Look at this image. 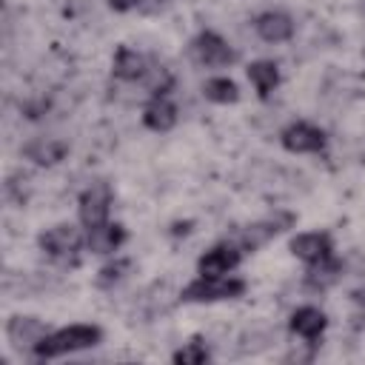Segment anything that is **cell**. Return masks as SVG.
<instances>
[{"mask_svg": "<svg viewBox=\"0 0 365 365\" xmlns=\"http://www.w3.org/2000/svg\"><path fill=\"white\" fill-rule=\"evenodd\" d=\"M103 342V328L100 325H68L60 331H48L31 351L34 359H54V356H66L74 351H86Z\"/></svg>", "mask_w": 365, "mask_h": 365, "instance_id": "6da1fadb", "label": "cell"}, {"mask_svg": "<svg viewBox=\"0 0 365 365\" xmlns=\"http://www.w3.org/2000/svg\"><path fill=\"white\" fill-rule=\"evenodd\" d=\"M245 279L240 277H205L200 274L197 279H191L182 291H180V299L182 302H222V299H237L245 294Z\"/></svg>", "mask_w": 365, "mask_h": 365, "instance_id": "7a4b0ae2", "label": "cell"}, {"mask_svg": "<svg viewBox=\"0 0 365 365\" xmlns=\"http://www.w3.org/2000/svg\"><path fill=\"white\" fill-rule=\"evenodd\" d=\"M37 245L40 251H46L51 259H60V262H68L77 257V251L86 245V237L77 225L71 222H60V225H51L48 231H43L37 237Z\"/></svg>", "mask_w": 365, "mask_h": 365, "instance_id": "3957f363", "label": "cell"}, {"mask_svg": "<svg viewBox=\"0 0 365 365\" xmlns=\"http://www.w3.org/2000/svg\"><path fill=\"white\" fill-rule=\"evenodd\" d=\"M111 202H114V191L108 182L97 180L91 182L88 188H83V194L77 197V217L86 228H94V225H103L108 222V214H111Z\"/></svg>", "mask_w": 365, "mask_h": 365, "instance_id": "277c9868", "label": "cell"}, {"mask_svg": "<svg viewBox=\"0 0 365 365\" xmlns=\"http://www.w3.org/2000/svg\"><path fill=\"white\" fill-rule=\"evenodd\" d=\"M291 222H294L291 214H277V217H268V220H257V222L242 225V228L231 237V242H234L242 254H254L257 248L268 245L279 231H285Z\"/></svg>", "mask_w": 365, "mask_h": 365, "instance_id": "5b68a950", "label": "cell"}, {"mask_svg": "<svg viewBox=\"0 0 365 365\" xmlns=\"http://www.w3.org/2000/svg\"><path fill=\"white\" fill-rule=\"evenodd\" d=\"M191 57L205 66V68H225L231 63H237V51L228 46V40L211 29L200 31L194 40H191Z\"/></svg>", "mask_w": 365, "mask_h": 365, "instance_id": "8992f818", "label": "cell"}, {"mask_svg": "<svg viewBox=\"0 0 365 365\" xmlns=\"http://www.w3.org/2000/svg\"><path fill=\"white\" fill-rule=\"evenodd\" d=\"M279 143L291 154H319L325 148L328 137L319 125L305 123V120H294L279 131Z\"/></svg>", "mask_w": 365, "mask_h": 365, "instance_id": "52a82bcc", "label": "cell"}, {"mask_svg": "<svg viewBox=\"0 0 365 365\" xmlns=\"http://www.w3.org/2000/svg\"><path fill=\"white\" fill-rule=\"evenodd\" d=\"M240 262H242V251H240L231 240H228V242H217V245H211V248L197 259V274L222 277V274H231Z\"/></svg>", "mask_w": 365, "mask_h": 365, "instance_id": "ba28073f", "label": "cell"}, {"mask_svg": "<svg viewBox=\"0 0 365 365\" xmlns=\"http://www.w3.org/2000/svg\"><path fill=\"white\" fill-rule=\"evenodd\" d=\"M288 248H291V254H294L297 259H302L305 265L334 257V240H331V234H325V231H302V234H297V237L291 240Z\"/></svg>", "mask_w": 365, "mask_h": 365, "instance_id": "9c48e42d", "label": "cell"}, {"mask_svg": "<svg viewBox=\"0 0 365 365\" xmlns=\"http://www.w3.org/2000/svg\"><path fill=\"white\" fill-rule=\"evenodd\" d=\"M46 334H48V328H46V322L37 319V317H23V314H17V317H11L9 325H6V336H9V342H11L14 351H29V354H31L34 345H37Z\"/></svg>", "mask_w": 365, "mask_h": 365, "instance_id": "30bf717a", "label": "cell"}, {"mask_svg": "<svg viewBox=\"0 0 365 365\" xmlns=\"http://www.w3.org/2000/svg\"><path fill=\"white\" fill-rule=\"evenodd\" d=\"M254 31L259 34V40L265 43H288L297 31L294 26V17L285 14V11H262L254 17Z\"/></svg>", "mask_w": 365, "mask_h": 365, "instance_id": "8fae6325", "label": "cell"}, {"mask_svg": "<svg viewBox=\"0 0 365 365\" xmlns=\"http://www.w3.org/2000/svg\"><path fill=\"white\" fill-rule=\"evenodd\" d=\"M125 242V228L120 222H103V225H94V228H86V248L91 254H100V257H108L114 254L120 245Z\"/></svg>", "mask_w": 365, "mask_h": 365, "instance_id": "7c38bea8", "label": "cell"}, {"mask_svg": "<svg viewBox=\"0 0 365 365\" xmlns=\"http://www.w3.org/2000/svg\"><path fill=\"white\" fill-rule=\"evenodd\" d=\"M68 154V143L57 137H34L23 145V157L34 165H57Z\"/></svg>", "mask_w": 365, "mask_h": 365, "instance_id": "4fadbf2b", "label": "cell"}, {"mask_svg": "<svg viewBox=\"0 0 365 365\" xmlns=\"http://www.w3.org/2000/svg\"><path fill=\"white\" fill-rule=\"evenodd\" d=\"M177 106L168 100V97H151L143 108V125L157 131V134H165L177 125Z\"/></svg>", "mask_w": 365, "mask_h": 365, "instance_id": "5bb4252c", "label": "cell"}, {"mask_svg": "<svg viewBox=\"0 0 365 365\" xmlns=\"http://www.w3.org/2000/svg\"><path fill=\"white\" fill-rule=\"evenodd\" d=\"M288 325H291V331H294L297 336L314 342V339H319L322 331L328 328V317H325L317 305H299V308L291 314V322H288Z\"/></svg>", "mask_w": 365, "mask_h": 365, "instance_id": "9a60e30c", "label": "cell"}, {"mask_svg": "<svg viewBox=\"0 0 365 365\" xmlns=\"http://www.w3.org/2000/svg\"><path fill=\"white\" fill-rule=\"evenodd\" d=\"M111 74L123 83H134V80H143L148 74V63L140 51H134L128 46H120L117 54H114V63H111Z\"/></svg>", "mask_w": 365, "mask_h": 365, "instance_id": "2e32d148", "label": "cell"}, {"mask_svg": "<svg viewBox=\"0 0 365 365\" xmlns=\"http://www.w3.org/2000/svg\"><path fill=\"white\" fill-rule=\"evenodd\" d=\"M245 74L262 100H268L271 91L279 86V66L274 60H254V63H248Z\"/></svg>", "mask_w": 365, "mask_h": 365, "instance_id": "e0dca14e", "label": "cell"}, {"mask_svg": "<svg viewBox=\"0 0 365 365\" xmlns=\"http://www.w3.org/2000/svg\"><path fill=\"white\" fill-rule=\"evenodd\" d=\"M342 277V262L336 257H328V259H319V262H311L308 271H305V285L314 288V291H325L331 288L336 279Z\"/></svg>", "mask_w": 365, "mask_h": 365, "instance_id": "ac0fdd59", "label": "cell"}, {"mask_svg": "<svg viewBox=\"0 0 365 365\" xmlns=\"http://www.w3.org/2000/svg\"><path fill=\"white\" fill-rule=\"evenodd\" d=\"M202 94L211 100V103H220V106H231V103H237L240 100V86L231 80V77H211V80H205V86H202Z\"/></svg>", "mask_w": 365, "mask_h": 365, "instance_id": "d6986e66", "label": "cell"}, {"mask_svg": "<svg viewBox=\"0 0 365 365\" xmlns=\"http://www.w3.org/2000/svg\"><path fill=\"white\" fill-rule=\"evenodd\" d=\"M128 268H131V259L128 257H117V259L106 262L97 271V288H114V285H120L128 277Z\"/></svg>", "mask_w": 365, "mask_h": 365, "instance_id": "ffe728a7", "label": "cell"}, {"mask_svg": "<svg viewBox=\"0 0 365 365\" xmlns=\"http://www.w3.org/2000/svg\"><path fill=\"white\" fill-rule=\"evenodd\" d=\"M208 348H205V342L202 339H191L188 345H182L180 351H174V362L177 365H202V362H208Z\"/></svg>", "mask_w": 365, "mask_h": 365, "instance_id": "44dd1931", "label": "cell"}, {"mask_svg": "<svg viewBox=\"0 0 365 365\" xmlns=\"http://www.w3.org/2000/svg\"><path fill=\"white\" fill-rule=\"evenodd\" d=\"M351 297H354V302H356V305H359V308L365 311V291H354Z\"/></svg>", "mask_w": 365, "mask_h": 365, "instance_id": "7402d4cb", "label": "cell"}]
</instances>
